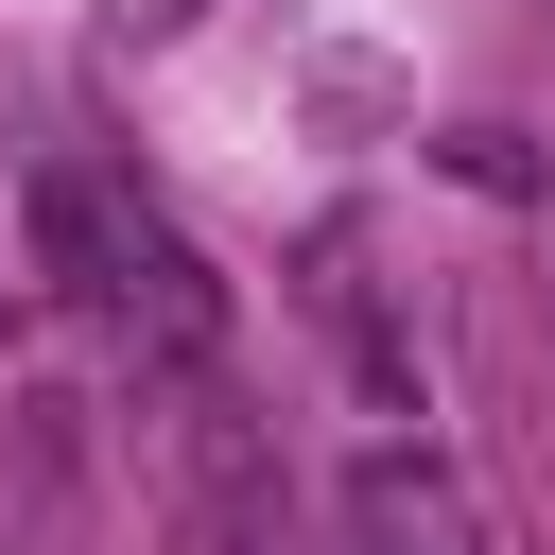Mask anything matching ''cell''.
<instances>
[{
	"instance_id": "1",
	"label": "cell",
	"mask_w": 555,
	"mask_h": 555,
	"mask_svg": "<svg viewBox=\"0 0 555 555\" xmlns=\"http://www.w3.org/2000/svg\"><path fill=\"white\" fill-rule=\"evenodd\" d=\"M364 555H451V520H434V486H399V468H364Z\"/></svg>"
}]
</instances>
